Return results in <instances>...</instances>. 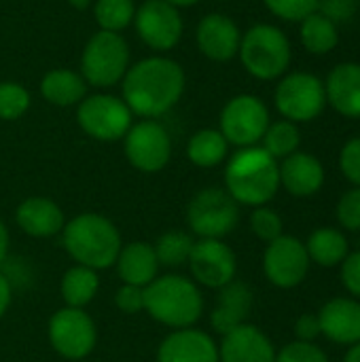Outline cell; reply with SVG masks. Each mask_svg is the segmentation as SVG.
Returning a JSON list of instances; mask_svg holds the SVG:
<instances>
[{"instance_id":"6da1fadb","label":"cell","mask_w":360,"mask_h":362,"mask_svg":"<svg viewBox=\"0 0 360 362\" xmlns=\"http://www.w3.org/2000/svg\"><path fill=\"white\" fill-rule=\"evenodd\" d=\"M185 81V70L176 59L151 55L129 66L121 81V98L132 115L157 119L178 104Z\"/></svg>"},{"instance_id":"7a4b0ae2","label":"cell","mask_w":360,"mask_h":362,"mask_svg":"<svg viewBox=\"0 0 360 362\" xmlns=\"http://www.w3.org/2000/svg\"><path fill=\"white\" fill-rule=\"evenodd\" d=\"M280 189V165L263 146L240 148L225 168V191L244 206H265Z\"/></svg>"},{"instance_id":"3957f363","label":"cell","mask_w":360,"mask_h":362,"mask_svg":"<svg viewBox=\"0 0 360 362\" xmlns=\"http://www.w3.org/2000/svg\"><path fill=\"white\" fill-rule=\"evenodd\" d=\"M62 244L76 265L89 269H108L121 252V233L112 221L102 214H79L62 229Z\"/></svg>"},{"instance_id":"277c9868","label":"cell","mask_w":360,"mask_h":362,"mask_svg":"<svg viewBox=\"0 0 360 362\" xmlns=\"http://www.w3.org/2000/svg\"><path fill=\"white\" fill-rule=\"evenodd\" d=\"M144 312L170 329H191L204 312V297L197 284L182 276L155 278L144 288Z\"/></svg>"},{"instance_id":"5b68a950","label":"cell","mask_w":360,"mask_h":362,"mask_svg":"<svg viewBox=\"0 0 360 362\" xmlns=\"http://www.w3.org/2000/svg\"><path fill=\"white\" fill-rule=\"evenodd\" d=\"M240 62L248 74L261 81L280 78L291 66V42L286 34L272 23H255L242 34Z\"/></svg>"},{"instance_id":"8992f818","label":"cell","mask_w":360,"mask_h":362,"mask_svg":"<svg viewBox=\"0 0 360 362\" xmlns=\"http://www.w3.org/2000/svg\"><path fill=\"white\" fill-rule=\"evenodd\" d=\"M129 45L117 32L98 30L83 47L81 76L98 89L115 87L129 70Z\"/></svg>"},{"instance_id":"52a82bcc","label":"cell","mask_w":360,"mask_h":362,"mask_svg":"<svg viewBox=\"0 0 360 362\" xmlns=\"http://www.w3.org/2000/svg\"><path fill=\"white\" fill-rule=\"evenodd\" d=\"M187 223L199 240H223L240 223V204L225 189H202L187 204Z\"/></svg>"},{"instance_id":"ba28073f","label":"cell","mask_w":360,"mask_h":362,"mask_svg":"<svg viewBox=\"0 0 360 362\" xmlns=\"http://www.w3.org/2000/svg\"><path fill=\"white\" fill-rule=\"evenodd\" d=\"M76 123L93 140L117 142L123 140L132 127L134 115L123 98L110 93H93L85 95L76 106Z\"/></svg>"},{"instance_id":"9c48e42d","label":"cell","mask_w":360,"mask_h":362,"mask_svg":"<svg viewBox=\"0 0 360 362\" xmlns=\"http://www.w3.org/2000/svg\"><path fill=\"white\" fill-rule=\"evenodd\" d=\"M269 123L272 121L265 102L252 93H240L223 106L219 132L229 144L246 148L257 146V142H261Z\"/></svg>"},{"instance_id":"30bf717a","label":"cell","mask_w":360,"mask_h":362,"mask_svg":"<svg viewBox=\"0 0 360 362\" xmlns=\"http://www.w3.org/2000/svg\"><path fill=\"white\" fill-rule=\"evenodd\" d=\"M51 348L68 362L87 358L98 344V329L85 310L62 308L49 318L47 327Z\"/></svg>"},{"instance_id":"8fae6325","label":"cell","mask_w":360,"mask_h":362,"mask_svg":"<svg viewBox=\"0 0 360 362\" xmlns=\"http://www.w3.org/2000/svg\"><path fill=\"white\" fill-rule=\"evenodd\" d=\"M278 112L293 123H308L316 119L327 104L325 83L310 72L286 74L274 93Z\"/></svg>"},{"instance_id":"7c38bea8","label":"cell","mask_w":360,"mask_h":362,"mask_svg":"<svg viewBox=\"0 0 360 362\" xmlns=\"http://www.w3.org/2000/svg\"><path fill=\"white\" fill-rule=\"evenodd\" d=\"M125 157L138 172H161L172 157V138L157 119H142L132 123L123 136Z\"/></svg>"},{"instance_id":"4fadbf2b","label":"cell","mask_w":360,"mask_h":362,"mask_svg":"<svg viewBox=\"0 0 360 362\" xmlns=\"http://www.w3.org/2000/svg\"><path fill=\"white\" fill-rule=\"evenodd\" d=\"M134 28L149 49L166 53L180 42L185 23L180 11L166 0H144L136 8Z\"/></svg>"},{"instance_id":"5bb4252c","label":"cell","mask_w":360,"mask_h":362,"mask_svg":"<svg viewBox=\"0 0 360 362\" xmlns=\"http://www.w3.org/2000/svg\"><path fill=\"white\" fill-rule=\"evenodd\" d=\"M187 263L193 282L206 288L219 291L231 280H236L238 259L236 252L223 240H195Z\"/></svg>"},{"instance_id":"9a60e30c","label":"cell","mask_w":360,"mask_h":362,"mask_svg":"<svg viewBox=\"0 0 360 362\" xmlns=\"http://www.w3.org/2000/svg\"><path fill=\"white\" fill-rule=\"evenodd\" d=\"M263 269L272 284L280 288H293L303 282L310 269V257L306 244L297 238L280 235L278 240L267 244L263 257Z\"/></svg>"},{"instance_id":"2e32d148","label":"cell","mask_w":360,"mask_h":362,"mask_svg":"<svg viewBox=\"0 0 360 362\" xmlns=\"http://www.w3.org/2000/svg\"><path fill=\"white\" fill-rule=\"evenodd\" d=\"M242 32L238 23L223 15V13H210L199 19L195 30V42L202 55H206L212 62H229L240 51Z\"/></svg>"},{"instance_id":"e0dca14e","label":"cell","mask_w":360,"mask_h":362,"mask_svg":"<svg viewBox=\"0 0 360 362\" xmlns=\"http://www.w3.org/2000/svg\"><path fill=\"white\" fill-rule=\"evenodd\" d=\"M157 362H221L219 346L197 329L172 331L157 350Z\"/></svg>"},{"instance_id":"ac0fdd59","label":"cell","mask_w":360,"mask_h":362,"mask_svg":"<svg viewBox=\"0 0 360 362\" xmlns=\"http://www.w3.org/2000/svg\"><path fill=\"white\" fill-rule=\"evenodd\" d=\"M221 362H276V350L269 337L252 325H242L227 335L219 346Z\"/></svg>"},{"instance_id":"d6986e66","label":"cell","mask_w":360,"mask_h":362,"mask_svg":"<svg viewBox=\"0 0 360 362\" xmlns=\"http://www.w3.org/2000/svg\"><path fill=\"white\" fill-rule=\"evenodd\" d=\"M252 310V291L248 284L231 280L223 288H219L216 305L210 314V325L219 335H227L229 331L246 325V318Z\"/></svg>"},{"instance_id":"ffe728a7","label":"cell","mask_w":360,"mask_h":362,"mask_svg":"<svg viewBox=\"0 0 360 362\" xmlns=\"http://www.w3.org/2000/svg\"><path fill=\"white\" fill-rule=\"evenodd\" d=\"M320 333L335 344L356 346L360 344V303L352 299H333L329 301L320 314Z\"/></svg>"},{"instance_id":"44dd1931","label":"cell","mask_w":360,"mask_h":362,"mask_svg":"<svg viewBox=\"0 0 360 362\" xmlns=\"http://www.w3.org/2000/svg\"><path fill=\"white\" fill-rule=\"evenodd\" d=\"M19 229L32 238H53L62 233L66 218L62 208L49 197H28L15 210Z\"/></svg>"},{"instance_id":"7402d4cb","label":"cell","mask_w":360,"mask_h":362,"mask_svg":"<svg viewBox=\"0 0 360 362\" xmlns=\"http://www.w3.org/2000/svg\"><path fill=\"white\" fill-rule=\"evenodd\" d=\"M325 91L327 102H331L339 115L360 119V64H337L325 81Z\"/></svg>"},{"instance_id":"603a6c76","label":"cell","mask_w":360,"mask_h":362,"mask_svg":"<svg viewBox=\"0 0 360 362\" xmlns=\"http://www.w3.org/2000/svg\"><path fill=\"white\" fill-rule=\"evenodd\" d=\"M325 182L323 163L310 153H293L282 159L280 185L295 197H310L320 191Z\"/></svg>"},{"instance_id":"cb8c5ba5","label":"cell","mask_w":360,"mask_h":362,"mask_svg":"<svg viewBox=\"0 0 360 362\" xmlns=\"http://www.w3.org/2000/svg\"><path fill=\"white\" fill-rule=\"evenodd\" d=\"M119 278L123 284L146 288L159 272V261L155 255L153 244L149 242H132L125 244L115 261Z\"/></svg>"},{"instance_id":"d4e9b609","label":"cell","mask_w":360,"mask_h":362,"mask_svg":"<svg viewBox=\"0 0 360 362\" xmlns=\"http://www.w3.org/2000/svg\"><path fill=\"white\" fill-rule=\"evenodd\" d=\"M40 95L49 104L59 108L79 106L81 100L87 95V83L81 76V72L68 68H55L40 78Z\"/></svg>"},{"instance_id":"484cf974","label":"cell","mask_w":360,"mask_h":362,"mask_svg":"<svg viewBox=\"0 0 360 362\" xmlns=\"http://www.w3.org/2000/svg\"><path fill=\"white\" fill-rule=\"evenodd\" d=\"M98 291H100V278H98L95 269L74 265L62 276L59 293H62L66 308L83 310L85 305H89L95 299Z\"/></svg>"},{"instance_id":"4316f807","label":"cell","mask_w":360,"mask_h":362,"mask_svg":"<svg viewBox=\"0 0 360 362\" xmlns=\"http://www.w3.org/2000/svg\"><path fill=\"white\" fill-rule=\"evenodd\" d=\"M229 142L219 129H199L187 144V157L197 168H216L225 161Z\"/></svg>"},{"instance_id":"83f0119b","label":"cell","mask_w":360,"mask_h":362,"mask_svg":"<svg viewBox=\"0 0 360 362\" xmlns=\"http://www.w3.org/2000/svg\"><path fill=\"white\" fill-rule=\"evenodd\" d=\"M306 250L310 261L323 267H335L344 263V259L348 257V240L344 238L342 231L325 227V229H316L310 235Z\"/></svg>"},{"instance_id":"f1b7e54d","label":"cell","mask_w":360,"mask_h":362,"mask_svg":"<svg viewBox=\"0 0 360 362\" xmlns=\"http://www.w3.org/2000/svg\"><path fill=\"white\" fill-rule=\"evenodd\" d=\"M301 42L310 53L316 55H325L329 51H333L339 42V32H337V23H333L331 19H327L323 13H312L301 21Z\"/></svg>"},{"instance_id":"f546056e","label":"cell","mask_w":360,"mask_h":362,"mask_svg":"<svg viewBox=\"0 0 360 362\" xmlns=\"http://www.w3.org/2000/svg\"><path fill=\"white\" fill-rule=\"evenodd\" d=\"M134 0H93V17L100 30L121 34V30L134 23Z\"/></svg>"},{"instance_id":"4dcf8cb0","label":"cell","mask_w":360,"mask_h":362,"mask_svg":"<svg viewBox=\"0 0 360 362\" xmlns=\"http://www.w3.org/2000/svg\"><path fill=\"white\" fill-rule=\"evenodd\" d=\"M261 140H263V148L278 161V159H286L289 155L297 153L301 134L293 121L284 119V121L269 123V127L265 129Z\"/></svg>"},{"instance_id":"1f68e13d","label":"cell","mask_w":360,"mask_h":362,"mask_svg":"<svg viewBox=\"0 0 360 362\" xmlns=\"http://www.w3.org/2000/svg\"><path fill=\"white\" fill-rule=\"evenodd\" d=\"M193 235L187 231H168L155 242V255L159 265L166 267H180L189 261L193 250Z\"/></svg>"},{"instance_id":"d6a6232c","label":"cell","mask_w":360,"mask_h":362,"mask_svg":"<svg viewBox=\"0 0 360 362\" xmlns=\"http://www.w3.org/2000/svg\"><path fill=\"white\" fill-rule=\"evenodd\" d=\"M30 91L15 83V81H2L0 83V121H17L21 119L30 108Z\"/></svg>"},{"instance_id":"836d02e7","label":"cell","mask_w":360,"mask_h":362,"mask_svg":"<svg viewBox=\"0 0 360 362\" xmlns=\"http://www.w3.org/2000/svg\"><path fill=\"white\" fill-rule=\"evenodd\" d=\"M250 229L259 240L269 244L282 235V218L278 212H274L265 206H259L250 214Z\"/></svg>"},{"instance_id":"e575fe53","label":"cell","mask_w":360,"mask_h":362,"mask_svg":"<svg viewBox=\"0 0 360 362\" xmlns=\"http://www.w3.org/2000/svg\"><path fill=\"white\" fill-rule=\"evenodd\" d=\"M269 13L284 21H303L318 11V0H263Z\"/></svg>"},{"instance_id":"d590c367","label":"cell","mask_w":360,"mask_h":362,"mask_svg":"<svg viewBox=\"0 0 360 362\" xmlns=\"http://www.w3.org/2000/svg\"><path fill=\"white\" fill-rule=\"evenodd\" d=\"M276 362H329L325 352L306 341H293L289 344L280 354H276Z\"/></svg>"},{"instance_id":"8d00e7d4","label":"cell","mask_w":360,"mask_h":362,"mask_svg":"<svg viewBox=\"0 0 360 362\" xmlns=\"http://www.w3.org/2000/svg\"><path fill=\"white\" fill-rule=\"evenodd\" d=\"M337 218L339 223L350 229V231H360V187L348 191L339 204H337Z\"/></svg>"},{"instance_id":"74e56055","label":"cell","mask_w":360,"mask_h":362,"mask_svg":"<svg viewBox=\"0 0 360 362\" xmlns=\"http://www.w3.org/2000/svg\"><path fill=\"white\" fill-rule=\"evenodd\" d=\"M339 165L344 176L360 187V138H352L344 144L342 155H339Z\"/></svg>"},{"instance_id":"f35d334b","label":"cell","mask_w":360,"mask_h":362,"mask_svg":"<svg viewBox=\"0 0 360 362\" xmlns=\"http://www.w3.org/2000/svg\"><path fill=\"white\" fill-rule=\"evenodd\" d=\"M115 305L123 314H127V316H134L138 312H144V288L132 286V284H123L115 293Z\"/></svg>"},{"instance_id":"ab89813d","label":"cell","mask_w":360,"mask_h":362,"mask_svg":"<svg viewBox=\"0 0 360 362\" xmlns=\"http://www.w3.org/2000/svg\"><path fill=\"white\" fill-rule=\"evenodd\" d=\"M359 0H318V13H323L333 23L350 21L356 15Z\"/></svg>"},{"instance_id":"60d3db41","label":"cell","mask_w":360,"mask_h":362,"mask_svg":"<svg viewBox=\"0 0 360 362\" xmlns=\"http://www.w3.org/2000/svg\"><path fill=\"white\" fill-rule=\"evenodd\" d=\"M342 282L352 295L360 297V250L348 255L344 259V263H342Z\"/></svg>"},{"instance_id":"b9f144b4","label":"cell","mask_w":360,"mask_h":362,"mask_svg":"<svg viewBox=\"0 0 360 362\" xmlns=\"http://www.w3.org/2000/svg\"><path fill=\"white\" fill-rule=\"evenodd\" d=\"M295 335L299 341L312 344V339H316L320 335V322L316 314H303L297 325H295Z\"/></svg>"},{"instance_id":"7bdbcfd3","label":"cell","mask_w":360,"mask_h":362,"mask_svg":"<svg viewBox=\"0 0 360 362\" xmlns=\"http://www.w3.org/2000/svg\"><path fill=\"white\" fill-rule=\"evenodd\" d=\"M11 301H13V284H11V280L0 272V318L6 314Z\"/></svg>"},{"instance_id":"ee69618b","label":"cell","mask_w":360,"mask_h":362,"mask_svg":"<svg viewBox=\"0 0 360 362\" xmlns=\"http://www.w3.org/2000/svg\"><path fill=\"white\" fill-rule=\"evenodd\" d=\"M8 246H11L8 229H6V225L0 221V267L4 265V261H6V257H8Z\"/></svg>"},{"instance_id":"f6af8a7d","label":"cell","mask_w":360,"mask_h":362,"mask_svg":"<svg viewBox=\"0 0 360 362\" xmlns=\"http://www.w3.org/2000/svg\"><path fill=\"white\" fill-rule=\"evenodd\" d=\"M68 4L72 8H76V11H85V8H89L93 4V0H68Z\"/></svg>"},{"instance_id":"bcb514c9","label":"cell","mask_w":360,"mask_h":362,"mask_svg":"<svg viewBox=\"0 0 360 362\" xmlns=\"http://www.w3.org/2000/svg\"><path fill=\"white\" fill-rule=\"evenodd\" d=\"M166 2L172 4V6H176V8H185V6H195L202 0H166Z\"/></svg>"},{"instance_id":"7dc6e473","label":"cell","mask_w":360,"mask_h":362,"mask_svg":"<svg viewBox=\"0 0 360 362\" xmlns=\"http://www.w3.org/2000/svg\"><path fill=\"white\" fill-rule=\"evenodd\" d=\"M344 362H360V344L350 348V352L346 354V361Z\"/></svg>"},{"instance_id":"c3c4849f","label":"cell","mask_w":360,"mask_h":362,"mask_svg":"<svg viewBox=\"0 0 360 362\" xmlns=\"http://www.w3.org/2000/svg\"><path fill=\"white\" fill-rule=\"evenodd\" d=\"M221 2H227V0H221Z\"/></svg>"}]
</instances>
